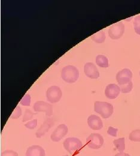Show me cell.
I'll list each match as a JSON object with an SVG mask.
<instances>
[{"label": "cell", "instance_id": "obj_1", "mask_svg": "<svg viewBox=\"0 0 140 156\" xmlns=\"http://www.w3.org/2000/svg\"><path fill=\"white\" fill-rule=\"evenodd\" d=\"M63 145L64 148L72 156L77 155L83 148V145L80 139L76 137L67 138Z\"/></svg>", "mask_w": 140, "mask_h": 156}, {"label": "cell", "instance_id": "obj_2", "mask_svg": "<svg viewBox=\"0 0 140 156\" xmlns=\"http://www.w3.org/2000/svg\"><path fill=\"white\" fill-rule=\"evenodd\" d=\"M62 79L68 83H74L79 76L78 69L73 66H67L64 67L61 72Z\"/></svg>", "mask_w": 140, "mask_h": 156}, {"label": "cell", "instance_id": "obj_3", "mask_svg": "<svg viewBox=\"0 0 140 156\" xmlns=\"http://www.w3.org/2000/svg\"><path fill=\"white\" fill-rule=\"evenodd\" d=\"M94 111L100 114L104 119L111 117L113 113V106L111 104L104 101H95L94 104Z\"/></svg>", "mask_w": 140, "mask_h": 156}, {"label": "cell", "instance_id": "obj_4", "mask_svg": "<svg viewBox=\"0 0 140 156\" xmlns=\"http://www.w3.org/2000/svg\"><path fill=\"white\" fill-rule=\"evenodd\" d=\"M104 142L103 137L99 133H92L86 139V145L92 149H99Z\"/></svg>", "mask_w": 140, "mask_h": 156}, {"label": "cell", "instance_id": "obj_5", "mask_svg": "<svg viewBox=\"0 0 140 156\" xmlns=\"http://www.w3.org/2000/svg\"><path fill=\"white\" fill-rule=\"evenodd\" d=\"M62 93L60 88L56 85L49 87L46 91L47 99L52 103L58 102L62 98Z\"/></svg>", "mask_w": 140, "mask_h": 156}, {"label": "cell", "instance_id": "obj_6", "mask_svg": "<svg viewBox=\"0 0 140 156\" xmlns=\"http://www.w3.org/2000/svg\"><path fill=\"white\" fill-rule=\"evenodd\" d=\"M125 32L124 24L119 22L110 27L108 30V35L113 40L120 39Z\"/></svg>", "mask_w": 140, "mask_h": 156}, {"label": "cell", "instance_id": "obj_7", "mask_svg": "<svg viewBox=\"0 0 140 156\" xmlns=\"http://www.w3.org/2000/svg\"><path fill=\"white\" fill-rule=\"evenodd\" d=\"M35 112H44L47 116L53 114V106L51 104L44 101H36L33 106Z\"/></svg>", "mask_w": 140, "mask_h": 156}, {"label": "cell", "instance_id": "obj_8", "mask_svg": "<svg viewBox=\"0 0 140 156\" xmlns=\"http://www.w3.org/2000/svg\"><path fill=\"white\" fill-rule=\"evenodd\" d=\"M132 73L128 69H124L119 72L116 75V80L119 85L127 84L131 82Z\"/></svg>", "mask_w": 140, "mask_h": 156}, {"label": "cell", "instance_id": "obj_9", "mask_svg": "<svg viewBox=\"0 0 140 156\" xmlns=\"http://www.w3.org/2000/svg\"><path fill=\"white\" fill-rule=\"evenodd\" d=\"M68 129L67 126L64 124H62L59 125L53 132L50 136V138L52 141L58 142L68 133Z\"/></svg>", "mask_w": 140, "mask_h": 156}, {"label": "cell", "instance_id": "obj_10", "mask_svg": "<svg viewBox=\"0 0 140 156\" xmlns=\"http://www.w3.org/2000/svg\"><path fill=\"white\" fill-rule=\"evenodd\" d=\"M84 72L86 76L96 79L100 76V72L95 65L92 62H87L84 67Z\"/></svg>", "mask_w": 140, "mask_h": 156}, {"label": "cell", "instance_id": "obj_11", "mask_svg": "<svg viewBox=\"0 0 140 156\" xmlns=\"http://www.w3.org/2000/svg\"><path fill=\"white\" fill-rule=\"evenodd\" d=\"M120 87L114 83L108 85L105 90V95L109 99H115L119 95Z\"/></svg>", "mask_w": 140, "mask_h": 156}, {"label": "cell", "instance_id": "obj_12", "mask_svg": "<svg viewBox=\"0 0 140 156\" xmlns=\"http://www.w3.org/2000/svg\"><path fill=\"white\" fill-rule=\"evenodd\" d=\"M54 125V121L52 118H47L46 119L43 124L41 126L39 129L37 131L36 135L37 138H40L43 136H44L48 131L50 130V129Z\"/></svg>", "mask_w": 140, "mask_h": 156}, {"label": "cell", "instance_id": "obj_13", "mask_svg": "<svg viewBox=\"0 0 140 156\" xmlns=\"http://www.w3.org/2000/svg\"><path fill=\"white\" fill-rule=\"evenodd\" d=\"M87 124L90 129L94 130H99L103 127V122L100 117L91 115L87 118Z\"/></svg>", "mask_w": 140, "mask_h": 156}, {"label": "cell", "instance_id": "obj_14", "mask_svg": "<svg viewBox=\"0 0 140 156\" xmlns=\"http://www.w3.org/2000/svg\"><path fill=\"white\" fill-rule=\"evenodd\" d=\"M26 156H45V151L40 145H32L27 149Z\"/></svg>", "mask_w": 140, "mask_h": 156}, {"label": "cell", "instance_id": "obj_15", "mask_svg": "<svg viewBox=\"0 0 140 156\" xmlns=\"http://www.w3.org/2000/svg\"><path fill=\"white\" fill-rule=\"evenodd\" d=\"M91 39L94 41L95 42L97 43H104L106 36H105V34L103 31H100L98 32H97V33L93 34L91 37Z\"/></svg>", "mask_w": 140, "mask_h": 156}, {"label": "cell", "instance_id": "obj_16", "mask_svg": "<svg viewBox=\"0 0 140 156\" xmlns=\"http://www.w3.org/2000/svg\"><path fill=\"white\" fill-rule=\"evenodd\" d=\"M96 63L101 67L107 68L108 67V58L102 55H98L96 57Z\"/></svg>", "mask_w": 140, "mask_h": 156}, {"label": "cell", "instance_id": "obj_17", "mask_svg": "<svg viewBox=\"0 0 140 156\" xmlns=\"http://www.w3.org/2000/svg\"><path fill=\"white\" fill-rule=\"evenodd\" d=\"M113 144L116 147V149L122 153L125 150V137H121L119 139H116L113 140Z\"/></svg>", "mask_w": 140, "mask_h": 156}, {"label": "cell", "instance_id": "obj_18", "mask_svg": "<svg viewBox=\"0 0 140 156\" xmlns=\"http://www.w3.org/2000/svg\"><path fill=\"white\" fill-rule=\"evenodd\" d=\"M129 139L131 141L140 142V130H133L130 134Z\"/></svg>", "mask_w": 140, "mask_h": 156}, {"label": "cell", "instance_id": "obj_19", "mask_svg": "<svg viewBox=\"0 0 140 156\" xmlns=\"http://www.w3.org/2000/svg\"><path fill=\"white\" fill-rule=\"evenodd\" d=\"M120 91L123 93H130L132 88H133V83L132 82H130L129 83L125 84V85H120Z\"/></svg>", "mask_w": 140, "mask_h": 156}, {"label": "cell", "instance_id": "obj_20", "mask_svg": "<svg viewBox=\"0 0 140 156\" xmlns=\"http://www.w3.org/2000/svg\"><path fill=\"white\" fill-rule=\"evenodd\" d=\"M134 27L135 33L140 35V16H137L134 20Z\"/></svg>", "mask_w": 140, "mask_h": 156}, {"label": "cell", "instance_id": "obj_21", "mask_svg": "<svg viewBox=\"0 0 140 156\" xmlns=\"http://www.w3.org/2000/svg\"><path fill=\"white\" fill-rule=\"evenodd\" d=\"M34 114L29 109H26L25 111V114L23 117V119L22 121L23 122H25L27 121L28 120H30L32 118V117L34 116Z\"/></svg>", "mask_w": 140, "mask_h": 156}, {"label": "cell", "instance_id": "obj_22", "mask_svg": "<svg viewBox=\"0 0 140 156\" xmlns=\"http://www.w3.org/2000/svg\"><path fill=\"white\" fill-rule=\"evenodd\" d=\"M20 103L24 106H30L31 96L28 94H26L22 98V100H20Z\"/></svg>", "mask_w": 140, "mask_h": 156}, {"label": "cell", "instance_id": "obj_23", "mask_svg": "<svg viewBox=\"0 0 140 156\" xmlns=\"http://www.w3.org/2000/svg\"><path fill=\"white\" fill-rule=\"evenodd\" d=\"M22 115V111L19 106H17L12 113L10 118L12 119H17Z\"/></svg>", "mask_w": 140, "mask_h": 156}, {"label": "cell", "instance_id": "obj_24", "mask_svg": "<svg viewBox=\"0 0 140 156\" xmlns=\"http://www.w3.org/2000/svg\"><path fill=\"white\" fill-rule=\"evenodd\" d=\"M37 119H33L25 124V126L29 129H34L37 127Z\"/></svg>", "mask_w": 140, "mask_h": 156}, {"label": "cell", "instance_id": "obj_25", "mask_svg": "<svg viewBox=\"0 0 140 156\" xmlns=\"http://www.w3.org/2000/svg\"><path fill=\"white\" fill-rule=\"evenodd\" d=\"M1 156H18V154L12 150H5L1 153Z\"/></svg>", "mask_w": 140, "mask_h": 156}, {"label": "cell", "instance_id": "obj_26", "mask_svg": "<svg viewBox=\"0 0 140 156\" xmlns=\"http://www.w3.org/2000/svg\"><path fill=\"white\" fill-rule=\"evenodd\" d=\"M118 129H114L112 127H109L108 131H107V133L112 136L116 137L117 136V133H118Z\"/></svg>", "mask_w": 140, "mask_h": 156}, {"label": "cell", "instance_id": "obj_27", "mask_svg": "<svg viewBox=\"0 0 140 156\" xmlns=\"http://www.w3.org/2000/svg\"><path fill=\"white\" fill-rule=\"evenodd\" d=\"M114 156H131L129 154H127V153H125L123 152L122 153H119L118 154H116Z\"/></svg>", "mask_w": 140, "mask_h": 156}, {"label": "cell", "instance_id": "obj_28", "mask_svg": "<svg viewBox=\"0 0 140 156\" xmlns=\"http://www.w3.org/2000/svg\"></svg>", "mask_w": 140, "mask_h": 156}]
</instances>
